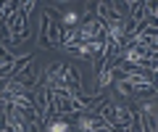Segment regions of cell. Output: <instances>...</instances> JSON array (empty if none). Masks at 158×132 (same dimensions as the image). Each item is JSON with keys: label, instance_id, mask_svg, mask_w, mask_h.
Instances as JSON below:
<instances>
[{"label": "cell", "instance_id": "1", "mask_svg": "<svg viewBox=\"0 0 158 132\" xmlns=\"http://www.w3.org/2000/svg\"><path fill=\"white\" fill-rule=\"evenodd\" d=\"M111 79H113V69H111V66H106L103 71H98V82H95V85H98V90L108 87V82H111Z\"/></svg>", "mask_w": 158, "mask_h": 132}]
</instances>
